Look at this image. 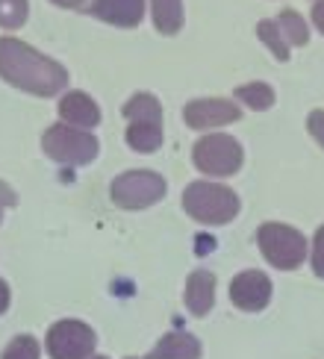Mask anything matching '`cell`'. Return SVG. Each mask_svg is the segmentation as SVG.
Wrapping results in <instances>:
<instances>
[{"label": "cell", "mask_w": 324, "mask_h": 359, "mask_svg": "<svg viewBox=\"0 0 324 359\" xmlns=\"http://www.w3.org/2000/svg\"><path fill=\"white\" fill-rule=\"evenodd\" d=\"M0 77L29 95L50 97L68 86V71L18 39H0Z\"/></svg>", "instance_id": "obj_1"}, {"label": "cell", "mask_w": 324, "mask_h": 359, "mask_svg": "<svg viewBox=\"0 0 324 359\" xmlns=\"http://www.w3.org/2000/svg\"><path fill=\"white\" fill-rule=\"evenodd\" d=\"M183 206L186 212L201 221V224H227L236 212H239V198L227 189V186H215V183H191L183 191Z\"/></svg>", "instance_id": "obj_2"}, {"label": "cell", "mask_w": 324, "mask_h": 359, "mask_svg": "<svg viewBox=\"0 0 324 359\" xmlns=\"http://www.w3.org/2000/svg\"><path fill=\"white\" fill-rule=\"evenodd\" d=\"M44 154L50 159L62 162V165H86L97 156V139L88 136L86 130L68 127V124H53L41 139Z\"/></svg>", "instance_id": "obj_3"}, {"label": "cell", "mask_w": 324, "mask_h": 359, "mask_svg": "<svg viewBox=\"0 0 324 359\" xmlns=\"http://www.w3.org/2000/svg\"><path fill=\"white\" fill-rule=\"evenodd\" d=\"M259 248L265 253V259L271 265L292 271L298 268L306 257V242L298 230L286 227V224H262L259 227Z\"/></svg>", "instance_id": "obj_4"}, {"label": "cell", "mask_w": 324, "mask_h": 359, "mask_svg": "<svg viewBox=\"0 0 324 359\" xmlns=\"http://www.w3.org/2000/svg\"><path fill=\"white\" fill-rule=\"evenodd\" d=\"M195 165L210 177H230L242 165V147L233 136L215 133L195 144Z\"/></svg>", "instance_id": "obj_5"}, {"label": "cell", "mask_w": 324, "mask_h": 359, "mask_svg": "<svg viewBox=\"0 0 324 359\" xmlns=\"http://www.w3.org/2000/svg\"><path fill=\"white\" fill-rule=\"evenodd\" d=\"M112 201L124 209H144L166 194V180L154 171H127L112 183Z\"/></svg>", "instance_id": "obj_6"}, {"label": "cell", "mask_w": 324, "mask_h": 359, "mask_svg": "<svg viewBox=\"0 0 324 359\" xmlns=\"http://www.w3.org/2000/svg\"><path fill=\"white\" fill-rule=\"evenodd\" d=\"M95 330L83 321H59L48 333V353L53 359H92Z\"/></svg>", "instance_id": "obj_7"}, {"label": "cell", "mask_w": 324, "mask_h": 359, "mask_svg": "<svg viewBox=\"0 0 324 359\" xmlns=\"http://www.w3.org/2000/svg\"><path fill=\"white\" fill-rule=\"evenodd\" d=\"M230 297L239 309L257 312L271 301V280L262 271H242L230 283Z\"/></svg>", "instance_id": "obj_8"}, {"label": "cell", "mask_w": 324, "mask_h": 359, "mask_svg": "<svg viewBox=\"0 0 324 359\" xmlns=\"http://www.w3.org/2000/svg\"><path fill=\"white\" fill-rule=\"evenodd\" d=\"M186 124L195 130H210V127H221L230 121H239V107L230 100H195L186 107Z\"/></svg>", "instance_id": "obj_9"}, {"label": "cell", "mask_w": 324, "mask_h": 359, "mask_svg": "<svg viewBox=\"0 0 324 359\" xmlns=\"http://www.w3.org/2000/svg\"><path fill=\"white\" fill-rule=\"evenodd\" d=\"M88 12L115 27H136L144 15V0H95Z\"/></svg>", "instance_id": "obj_10"}, {"label": "cell", "mask_w": 324, "mask_h": 359, "mask_svg": "<svg viewBox=\"0 0 324 359\" xmlns=\"http://www.w3.org/2000/svg\"><path fill=\"white\" fill-rule=\"evenodd\" d=\"M59 115L62 121L71 127H80V130H88V127H97L100 124V109L97 103L83 95V92H68L62 100H59Z\"/></svg>", "instance_id": "obj_11"}, {"label": "cell", "mask_w": 324, "mask_h": 359, "mask_svg": "<svg viewBox=\"0 0 324 359\" xmlns=\"http://www.w3.org/2000/svg\"><path fill=\"white\" fill-rule=\"evenodd\" d=\"M215 301V277L210 271H195L186 280V306L191 316H206Z\"/></svg>", "instance_id": "obj_12"}, {"label": "cell", "mask_w": 324, "mask_h": 359, "mask_svg": "<svg viewBox=\"0 0 324 359\" xmlns=\"http://www.w3.org/2000/svg\"><path fill=\"white\" fill-rule=\"evenodd\" d=\"M147 359H201V341L189 333H171L159 341Z\"/></svg>", "instance_id": "obj_13"}, {"label": "cell", "mask_w": 324, "mask_h": 359, "mask_svg": "<svg viewBox=\"0 0 324 359\" xmlns=\"http://www.w3.org/2000/svg\"><path fill=\"white\" fill-rule=\"evenodd\" d=\"M127 142L133 151L139 154H154L156 147L162 144V124L154 121H133L127 127Z\"/></svg>", "instance_id": "obj_14"}, {"label": "cell", "mask_w": 324, "mask_h": 359, "mask_svg": "<svg viewBox=\"0 0 324 359\" xmlns=\"http://www.w3.org/2000/svg\"><path fill=\"white\" fill-rule=\"evenodd\" d=\"M154 6V24L159 33L174 36L183 27V0H151Z\"/></svg>", "instance_id": "obj_15"}, {"label": "cell", "mask_w": 324, "mask_h": 359, "mask_svg": "<svg viewBox=\"0 0 324 359\" xmlns=\"http://www.w3.org/2000/svg\"><path fill=\"white\" fill-rule=\"evenodd\" d=\"M124 115L130 121H154V124H162V107L154 95H133L124 107Z\"/></svg>", "instance_id": "obj_16"}, {"label": "cell", "mask_w": 324, "mask_h": 359, "mask_svg": "<svg viewBox=\"0 0 324 359\" xmlns=\"http://www.w3.org/2000/svg\"><path fill=\"white\" fill-rule=\"evenodd\" d=\"M236 97H239L245 107H250V109H269L274 103L271 86H265V83H248L242 88H236Z\"/></svg>", "instance_id": "obj_17"}, {"label": "cell", "mask_w": 324, "mask_h": 359, "mask_svg": "<svg viewBox=\"0 0 324 359\" xmlns=\"http://www.w3.org/2000/svg\"><path fill=\"white\" fill-rule=\"evenodd\" d=\"M274 24L280 27V33H283V39H286L289 48H292V44H306L309 29H306V24H304V18H301L298 12H283Z\"/></svg>", "instance_id": "obj_18"}, {"label": "cell", "mask_w": 324, "mask_h": 359, "mask_svg": "<svg viewBox=\"0 0 324 359\" xmlns=\"http://www.w3.org/2000/svg\"><path fill=\"white\" fill-rule=\"evenodd\" d=\"M257 36H259L265 44H269L271 53L280 59V62H286V59H289V44H286L283 33H280V27H277L274 21H259V24H257Z\"/></svg>", "instance_id": "obj_19"}, {"label": "cell", "mask_w": 324, "mask_h": 359, "mask_svg": "<svg viewBox=\"0 0 324 359\" xmlns=\"http://www.w3.org/2000/svg\"><path fill=\"white\" fill-rule=\"evenodd\" d=\"M27 21V0H0V27L15 29Z\"/></svg>", "instance_id": "obj_20"}, {"label": "cell", "mask_w": 324, "mask_h": 359, "mask_svg": "<svg viewBox=\"0 0 324 359\" xmlns=\"http://www.w3.org/2000/svg\"><path fill=\"white\" fill-rule=\"evenodd\" d=\"M4 359H39V341L33 336H18L4 351Z\"/></svg>", "instance_id": "obj_21"}, {"label": "cell", "mask_w": 324, "mask_h": 359, "mask_svg": "<svg viewBox=\"0 0 324 359\" xmlns=\"http://www.w3.org/2000/svg\"><path fill=\"white\" fill-rule=\"evenodd\" d=\"M309 133L316 136V142L324 147V109H316V112H309V121H306Z\"/></svg>", "instance_id": "obj_22"}, {"label": "cell", "mask_w": 324, "mask_h": 359, "mask_svg": "<svg viewBox=\"0 0 324 359\" xmlns=\"http://www.w3.org/2000/svg\"><path fill=\"white\" fill-rule=\"evenodd\" d=\"M313 268L316 274L324 277V227L316 233V248H313Z\"/></svg>", "instance_id": "obj_23"}, {"label": "cell", "mask_w": 324, "mask_h": 359, "mask_svg": "<svg viewBox=\"0 0 324 359\" xmlns=\"http://www.w3.org/2000/svg\"><path fill=\"white\" fill-rule=\"evenodd\" d=\"M313 21H316V27L324 33V0H318V4L313 6Z\"/></svg>", "instance_id": "obj_24"}, {"label": "cell", "mask_w": 324, "mask_h": 359, "mask_svg": "<svg viewBox=\"0 0 324 359\" xmlns=\"http://www.w3.org/2000/svg\"><path fill=\"white\" fill-rule=\"evenodd\" d=\"M6 306H9V289H6V283L0 280V316L6 312Z\"/></svg>", "instance_id": "obj_25"}, {"label": "cell", "mask_w": 324, "mask_h": 359, "mask_svg": "<svg viewBox=\"0 0 324 359\" xmlns=\"http://www.w3.org/2000/svg\"><path fill=\"white\" fill-rule=\"evenodd\" d=\"M53 4H59V6H68V9H71V6H80L83 0H53Z\"/></svg>", "instance_id": "obj_26"}, {"label": "cell", "mask_w": 324, "mask_h": 359, "mask_svg": "<svg viewBox=\"0 0 324 359\" xmlns=\"http://www.w3.org/2000/svg\"><path fill=\"white\" fill-rule=\"evenodd\" d=\"M92 359H107V356H92Z\"/></svg>", "instance_id": "obj_27"}]
</instances>
